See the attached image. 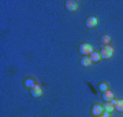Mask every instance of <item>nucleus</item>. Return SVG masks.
Masks as SVG:
<instances>
[{
  "label": "nucleus",
  "mask_w": 123,
  "mask_h": 117,
  "mask_svg": "<svg viewBox=\"0 0 123 117\" xmlns=\"http://www.w3.org/2000/svg\"><path fill=\"white\" fill-rule=\"evenodd\" d=\"M90 59H92L93 63H97V61H100V60H101V55H100V52H93L92 55H90Z\"/></svg>",
  "instance_id": "10"
},
{
  "label": "nucleus",
  "mask_w": 123,
  "mask_h": 117,
  "mask_svg": "<svg viewBox=\"0 0 123 117\" xmlns=\"http://www.w3.org/2000/svg\"><path fill=\"white\" fill-rule=\"evenodd\" d=\"M30 94L33 98H40V97L43 95V89L38 86V84H36L33 89H30Z\"/></svg>",
  "instance_id": "6"
},
{
  "label": "nucleus",
  "mask_w": 123,
  "mask_h": 117,
  "mask_svg": "<svg viewBox=\"0 0 123 117\" xmlns=\"http://www.w3.org/2000/svg\"><path fill=\"white\" fill-rule=\"evenodd\" d=\"M79 53L82 55V56H90L94 50H93V46L90 45V44L88 42H84V44H81L79 45V48H78Z\"/></svg>",
  "instance_id": "1"
},
{
  "label": "nucleus",
  "mask_w": 123,
  "mask_h": 117,
  "mask_svg": "<svg viewBox=\"0 0 123 117\" xmlns=\"http://www.w3.org/2000/svg\"><path fill=\"white\" fill-rule=\"evenodd\" d=\"M98 89H100V91H101V93H105V91L108 90V86H107V83L101 82L100 84H98Z\"/></svg>",
  "instance_id": "14"
},
{
  "label": "nucleus",
  "mask_w": 123,
  "mask_h": 117,
  "mask_svg": "<svg viewBox=\"0 0 123 117\" xmlns=\"http://www.w3.org/2000/svg\"><path fill=\"white\" fill-rule=\"evenodd\" d=\"M103 112H104V106L101 104H94L92 106V114L96 117H100L101 114H103Z\"/></svg>",
  "instance_id": "4"
},
{
  "label": "nucleus",
  "mask_w": 123,
  "mask_h": 117,
  "mask_svg": "<svg viewBox=\"0 0 123 117\" xmlns=\"http://www.w3.org/2000/svg\"><path fill=\"white\" fill-rule=\"evenodd\" d=\"M111 104H112V105L115 106V105L118 104V100H112V101H111Z\"/></svg>",
  "instance_id": "16"
},
{
  "label": "nucleus",
  "mask_w": 123,
  "mask_h": 117,
  "mask_svg": "<svg viewBox=\"0 0 123 117\" xmlns=\"http://www.w3.org/2000/svg\"><path fill=\"white\" fill-rule=\"evenodd\" d=\"M36 84H37V83H36V80L33 78H26L25 79V86L29 87V89H33Z\"/></svg>",
  "instance_id": "9"
},
{
  "label": "nucleus",
  "mask_w": 123,
  "mask_h": 117,
  "mask_svg": "<svg viewBox=\"0 0 123 117\" xmlns=\"http://www.w3.org/2000/svg\"><path fill=\"white\" fill-rule=\"evenodd\" d=\"M100 55H101V59H111L112 55H114V48L111 45H104L100 50Z\"/></svg>",
  "instance_id": "2"
},
{
  "label": "nucleus",
  "mask_w": 123,
  "mask_h": 117,
  "mask_svg": "<svg viewBox=\"0 0 123 117\" xmlns=\"http://www.w3.org/2000/svg\"><path fill=\"white\" fill-rule=\"evenodd\" d=\"M101 116H103V117H111V113H110V112H107V110H104Z\"/></svg>",
  "instance_id": "15"
},
{
  "label": "nucleus",
  "mask_w": 123,
  "mask_h": 117,
  "mask_svg": "<svg viewBox=\"0 0 123 117\" xmlns=\"http://www.w3.org/2000/svg\"><path fill=\"white\" fill-rule=\"evenodd\" d=\"M64 6H66V10L68 12H75V11L78 10V3L74 1V0H67Z\"/></svg>",
  "instance_id": "5"
},
{
  "label": "nucleus",
  "mask_w": 123,
  "mask_h": 117,
  "mask_svg": "<svg viewBox=\"0 0 123 117\" xmlns=\"http://www.w3.org/2000/svg\"><path fill=\"white\" fill-rule=\"evenodd\" d=\"M92 64H93V61L90 59V56H84L81 59V65L82 67H90Z\"/></svg>",
  "instance_id": "8"
},
{
  "label": "nucleus",
  "mask_w": 123,
  "mask_h": 117,
  "mask_svg": "<svg viewBox=\"0 0 123 117\" xmlns=\"http://www.w3.org/2000/svg\"><path fill=\"white\" fill-rule=\"evenodd\" d=\"M115 110L123 112V100H118V104L115 105Z\"/></svg>",
  "instance_id": "13"
},
{
  "label": "nucleus",
  "mask_w": 123,
  "mask_h": 117,
  "mask_svg": "<svg viewBox=\"0 0 123 117\" xmlns=\"http://www.w3.org/2000/svg\"><path fill=\"white\" fill-rule=\"evenodd\" d=\"M100 117H103V116H100Z\"/></svg>",
  "instance_id": "17"
},
{
  "label": "nucleus",
  "mask_w": 123,
  "mask_h": 117,
  "mask_svg": "<svg viewBox=\"0 0 123 117\" xmlns=\"http://www.w3.org/2000/svg\"><path fill=\"white\" fill-rule=\"evenodd\" d=\"M103 106H104V110H107V112H110V113L115 110V106L111 104V102H105V104L103 105Z\"/></svg>",
  "instance_id": "11"
},
{
  "label": "nucleus",
  "mask_w": 123,
  "mask_h": 117,
  "mask_svg": "<svg viewBox=\"0 0 123 117\" xmlns=\"http://www.w3.org/2000/svg\"><path fill=\"white\" fill-rule=\"evenodd\" d=\"M114 91L112 90H107L105 93H103V100L105 101V102H111V101L114 100Z\"/></svg>",
  "instance_id": "7"
},
{
  "label": "nucleus",
  "mask_w": 123,
  "mask_h": 117,
  "mask_svg": "<svg viewBox=\"0 0 123 117\" xmlns=\"http://www.w3.org/2000/svg\"><path fill=\"white\" fill-rule=\"evenodd\" d=\"M97 25H98V19L96 17H93V15H90V17H88L85 19V26L88 27V29H93Z\"/></svg>",
  "instance_id": "3"
},
{
  "label": "nucleus",
  "mask_w": 123,
  "mask_h": 117,
  "mask_svg": "<svg viewBox=\"0 0 123 117\" xmlns=\"http://www.w3.org/2000/svg\"><path fill=\"white\" fill-rule=\"evenodd\" d=\"M110 41H111V37L108 34L101 35V42L104 44V45H110Z\"/></svg>",
  "instance_id": "12"
}]
</instances>
